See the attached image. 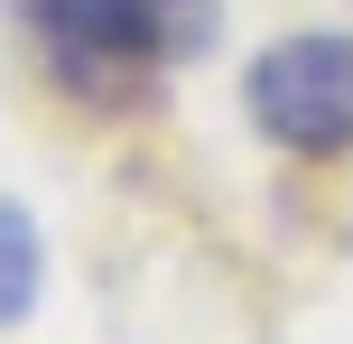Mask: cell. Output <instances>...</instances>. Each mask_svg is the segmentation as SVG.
I'll return each mask as SVG.
<instances>
[{"label": "cell", "mask_w": 353, "mask_h": 344, "mask_svg": "<svg viewBox=\"0 0 353 344\" xmlns=\"http://www.w3.org/2000/svg\"><path fill=\"white\" fill-rule=\"evenodd\" d=\"M28 56L47 65L56 93H74L84 112H140L168 74V37L149 0H0Z\"/></svg>", "instance_id": "obj_1"}, {"label": "cell", "mask_w": 353, "mask_h": 344, "mask_svg": "<svg viewBox=\"0 0 353 344\" xmlns=\"http://www.w3.org/2000/svg\"><path fill=\"white\" fill-rule=\"evenodd\" d=\"M242 121L288 159H353V28L270 37L242 65Z\"/></svg>", "instance_id": "obj_2"}, {"label": "cell", "mask_w": 353, "mask_h": 344, "mask_svg": "<svg viewBox=\"0 0 353 344\" xmlns=\"http://www.w3.org/2000/svg\"><path fill=\"white\" fill-rule=\"evenodd\" d=\"M37 298H47V233L28 205L0 196V326H28Z\"/></svg>", "instance_id": "obj_3"}, {"label": "cell", "mask_w": 353, "mask_h": 344, "mask_svg": "<svg viewBox=\"0 0 353 344\" xmlns=\"http://www.w3.org/2000/svg\"><path fill=\"white\" fill-rule=\"evenodd\" d=\"M149 10H159L168 65H186V56H205L214 37H223V0H149Z\"/></svg>", "instance_id": "obj_4"}]
</instances>
